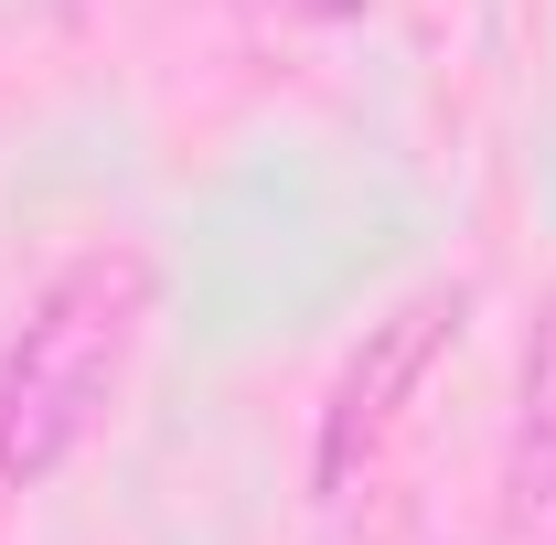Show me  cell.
I'll list each match as a JSON object with an SVG mask.
<instances>
[{
    "label": "cell",
    "instance_id": "cell-1",
    "mask_svg": "<svg viewBox=\"0 0 556 545\" xmlns=\"http://www.w3.org/2000/svg\"><path fill=\"white\" fill-rule=\"evenodd\" d=\"M150 332V257L139 246H86L22 300L0 342V481L33 492L86 449V428L129 385V353Z\"/></svg>",
    "mask_w": 556,
    "mask_h": 545
},
{
    "label": "cell",
    "instance_id": "cell-2",
    "mask_svg": "<svg viewBox=\"0 0 556 545\" xmlns=\"http://www.w3.org/2000/svg\"><path fill=\"white\" fill-rule=\"evenodd\" d=\"M460 310H471L460 289H417V300H396V310L364 332V353H353L343 375H332V396H321V439H311V492H321V503H353V481L386 460L407 396L428 385V364L460 342Z\"/></svg>",
    "mask_w": 556,
    "mask_h": 545
},
{
    "label": "cell",
    "instance_id": "cell-3",
    "mask_svg": "<svg viewBox=\"0 0 556 545\" xmlns=\"http://www.w3.org/2000/svg\"><path fill=\"white\" fill-rule=\"evenodd\" d=\"M247 11H278V22H353L364 0H247Z\"/></svg>",
    "mask_w": 556,
    "mask_h": 545
}]
</instances>
